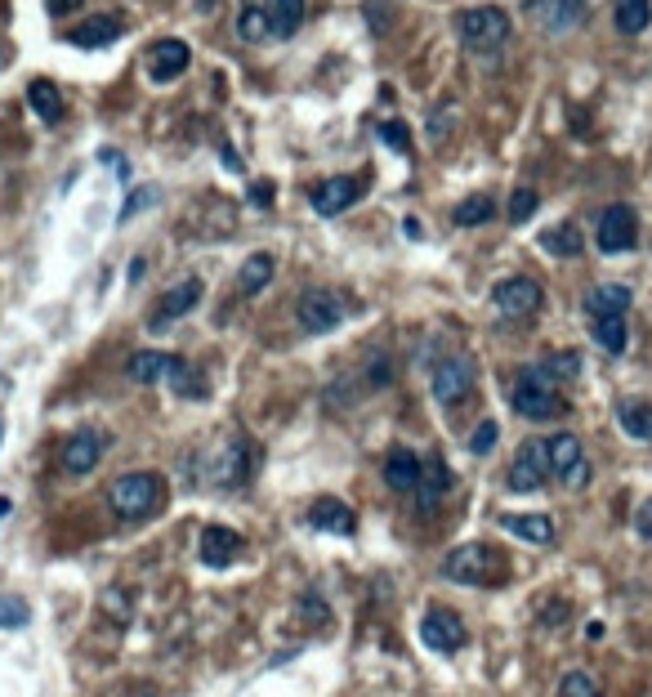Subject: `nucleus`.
<instances>
[{
    "instance_id": "f257e3e1",
    "label": "nucleus",
    "mask_w": 652,
    "mask_h": 697,
    "mask_svg": "<svg viewBox=\"0 0 652 697\" xmlns=\"http://www.w3.org/2000/svg\"><path fill=\"white\" fill-rule=\"evenodd\" d=\"M161 501H166V483H161V474H148V470L121 474V479L108 488L112 514H117V519H126V523L152 519V514L161 510Z\"/></svg>"
},
{
    "instance_id": "f03ea898",
    "label": "nucleus",
    "mask_w": 652,
    "mask_h": 697,
    "mask_svg": "<svg viewBox=\"0 0 652 697\" xmlns=\"http://www.w3.org/2000/svg\"><path fill=\"white\" fill-rule=\"evenodd\" d=\"M510 403H514V412L527 416V420H559V416H568V403H563L559 385H554L541 367H523L519 376H514Z\"/></svg>"
},
{
    "instance_id": "7ed1b4c3",
    "label": "nucleus",
    "mask_w": 652,
    "mask_h": 697,
    "mask_svg": "<svg viewBox=\"0 0 652 697\" xmlns=\"http://www.w3.org/2000/svg\"><path fill=\"white\" fill-rule=\"evenodd\" d=\"M251 474H255V443L242 434H233L206 461L201 483H210V488H242V483H251Z\"/></svg>"
},
{
    "instance_id": "20e7f679",
    "label": "nucleus",
    "mask_w": 652,
    "mask_h": 697,
    "mask_svg": "<svg viewBox=\"0 0 652 697\" xmlns=\"http://www.w3.org/2000/svg\"><path fill=\"white\" fill-rule=\"evenodd\" d=\"M443 577L456 586H492V581H501V555L492 546L465 541L443 559Z\"/></svg>"
},
{
    "instance_id": "39448f33",
    "label": "nucleus",
    "mask_w": 652,
    "mask_h": 697,
    "mask_svg": "<svg viewBox=\"0 0 652 697\" xmlns=\"http://www.w3.org/2000/svg\"><path fill=\"white\" fill-rule=\"evenodd\" d=\"M460 41L469 45L474 54H492L510 41V14L501 5H474L460 14Z\"/></svg>"
},
{
    "instance_id": "423d86ee",
    "label": "nucleus",
    "mask_w": 652,
    "mask_h": 697,
    "mask_svg": "<svg viewBox=\"0 0 652 697\" xmlns=\"http://www.w3.org/2000/svg\"><path fill=\"white\" fill-rule=\"evenodd\" d=\"M474 380H478V371H474V358H469V353H447V358H438L434 371H429V389H434V398L443 407L465 403Z\"/></svg>"
},
{
    "instance_id": "0eeeda50",
    "label": "nucleus",
    "mask_w": 652,
    "mask_h": 697,
    "mask_svg": "<svg viewBox=\"0 0 652 697\" xmlns=\"http://www.w3.org/2000/svg\"><path fill=\"white\" fill-rule=\"evenodd\" d=\"M295 318H300V327L309 331V336H326V331H335L344 318H349V304H344L335 291L313 286V291L300 295V304H295Z\"/></svg>"
},
{
    "instance_id": "6e6552de",
    "label": "nucleus",
    "mask_w": 652,
    "mask_h": 697,
    "mask_svg": "<svg viewBox=\"0 0 652 697\" xmlns=\"http://www.w3.org/2000/svg\"><path fill=\"white\" fill-rule=\"evenodd\" d=\"M550 479H559L563 488H586L590 483V461L577 434H554L550 438Z\"/></svg>"
},
{
    "instance_id": "1a4fd4ad",
    "label": "nucleus",
    "mask_w": 652,
    "mask_h": 697,
    "mask_svg": "<svg viewBox=\"0 0 652 697\" xmlns=\"http://www.w3.org/2000/svg\"><path fill=\"white\" fill-rule=\"evenodd\" d=\"M599 251L603 255H621V251H635V242H639V215H635V206H626V202H617V206H608L599 215Z\"/></svg>"
},
{
    "instance_id": "9d476101",
    "label": "nucleus",
    "mask_w": 652,
    "mask_h": 697,
    "mask_svg": "<svg viewBox=\"0 0 652 697\" xmlns=\"http://www.w3.org/2000/svg\"><path fill=\"white\" fill-rule=\"evenodd\" d=\"M510 488L514 492H536L545 488V479H550V443H541V438H527L519 447V456H514L510 465Z\"/></svg>"
},
{
    "instance_id": "9b49d317",
    "label": "nucleus",
    "mask_w": 652,
    "mask_h": 697,
    "mask_svg": "<svg viewBox=\"0 0 652 697\" xmlns=\"http://www.w3.org/2000/svg\"><path fill=\"white\" fill-rule=\"evenodd\" d=\"M420 639H425V648H434V653H460L469 635H465V622H460L456 613L434 608V613L420 617Z\"/></svg>"
},
{
    "instance_id": "f8f14e48",
    "label": "nucleus",
    "mask_w": 652,
    "mask_h": 697,
    "mask_svg": "<svg viewBox=\"0 0 652 697\" xmlns=\"http://www.w3.org/2000/svg\"><path fill=\"white\" fill-rule=\"evenodd\" d=\"M492 300L505 318H532L545 295H541V282H532V278H505V282H496Z\"/></svg>"
},
{
    "instance_id": "ddd939ff",
    "label": "nucleus",
    "mask_w": 652,
    "mask_h": 697,
    "mask_svg": "<svg viewBox=\"0 0 652 697\" xmlns=\"http://www.w3.org/2000/svg\"><path fill=\"white\" fill-rule=\"evenodd\" d=\"M103 452H108V434H94V429H76V434L63 443V470L76 474V479H85V474H90L94 465L103 461Z\"/></svg>"
},
{
    "instance_id": "4468645a",
    "label": "nucleus",
    "mask_w": 652,
    "mask_h": 697,
    "mask_svg": "<svg viewBox=\"0 0 652 697\" xmlns=\"http://www.w3.org/2000/svg\"><path fill=\"white\" fill-rule=\"evenodd\" d=\"M362 197V179H353V175H331V179H322L318 188L309 193V202L318 215L326 219H335V215H344L353 202Z\"/></svg>"
},
{
    "instance_id": "2eb2a0df",
    "label": "nucleus",
    "mask_w": 652,
    "mask_h": 697,
    "mask_svg": "<svg viewBox=\"0 0 652 697\" xmlns=\"http://www.w3.org/2000/svg\"><path fill=\"white\" fill-rule=\"evenodd\" d=\"M197 300H201V282H197V278H188V282L170 286V291L157 300V309H152L148 327H152V331H166L170 322H179L184 313H193V309H197Z\"/></svg>"
},
{
    "instance_id": "dca6fc26",
    "label": "nucleus",
    "mask_w": 652,
    "mask_h": 697,
    "mask_svg": "<svg viewBox=\"0 0 652 697\" xmlns=\"http://www.w3.org/2000/svg\"><path fill=\"white\" fill-rule=\"evenodd\" d=\"M309 528L313 532H331V537H353L358 514H353V505H344L340 496H318V501L309 505Z\"/></svg>"
},
{
    "instance_id": "f3484780",
    "label": "nucleus",
    "mask_w": 652,
    "mask_h": 697,
    "mask_svg": "<svg viewBox=\"0 0 652 697\" xmlns=\"http://www.w3.org/2000/svg\"><path fill=\"white\" fill-rule=\"evenodd\" d=\"M527 18L545 32H568L586 18V0H527Z\"/></svg>"
},
{
    "instance_id": "a211bd4d",
    "label": "nucleus",
    "mask_w": 652,
    "mask_h": 697,
    "mask_svg": "<svg viewBox=\"0 0 652 697\" xmlns=\"http://www.w3.org/2000/svg\"><path fill=\"white\" fill-rule=\"evenodd\" d=\"M242 550H246V541L237 537L233 528H224V523L201 528V563H206V568H228V563H237Z\"/></svg>"
},
{
    "instance_id": "6ab92c4d",
    "label": "nucleus",
    "mask_w": 652,
    "mask_h": 697,
    "mask_svg": "<svg viewBox=\"0 0 652 697\" xmlns=\"http://www.w3.org/2000/svg\"><path fill=\"white\" fill-rule=\"evenodd\" d=\"M188 63H193V50H188L184 41H157L148 54V76L157 85H170L175 76L188 72Z\"/></svg>"
},
{
    "instance_id": "aec40b11",
    "label": "nucleus",
    "mask_w": 652,
    "mask_h": 697,
    "mask_svg": "<svg viewBox=\"0 0 652 697\" xmlns=\"http://www.w3.org/2000/svg\"><path fill=\"white\" fill-rule=\"evenodd\" d=\"M420 474H425V456H416L411 447H393L385 456V483L393 492H416Z\"/></svg>"
},
{
    "instance_id": "412c9836",
    "label": "nucleus",
    "mask_w": 652,
    "mask_h": 697,
    "mask_svg": "<svg viewBox=\"0 0 652 697\" xmlns=\"http://www.w3.org/2000/svg\"><path fill=\"white\" fill-rule=\"evenodd\" d=\"M179 358L175 353H157V349H139L134 358L126 362V376L139 380V385H166L170 376H175Z\"/></svg>"
},
{
    "instance_id": "4be33fe9",
    "label": "nucleus",
    "mask_w": 652,
    "mask_h": 697,
    "mask_svg": "<svg viewBox=\"0 0 652 697\" xmlns=\"http://www.w3.org/2000/svg\"><path fill=\"white\" fill-rule=\"evenodd\" d=\"M121 32H126V27H121V18L99 14V18H85V23H76L72 32H67V45H76V50H103V45H112Z\"/></svg>"
},
{
    "instance_id": "5701e85b",
    "label": "nucleus",
    "mask_w": 652,
    "mask_h": 697,
    "mask_svg": "<svg viewBox=\"0 0 652 697\" xmlns=\"http://www.w3.org/2000/svg\"><path fill=\"white\" fill-rule=\"evenodd\" d=\"M635 304V291L621 282H603L586 295V313L590 318H626V309Z\"/></svg>"
},
{
    "instance_id": "b1692460",
    "label": "nucleus",
    "mask_w": 652,
    "mask_h": 697,
    "mask_svg": "<svg viewBox=\"0 0 652 697\" xmlns=\"http://www.w3.org/2000/svg\"><path fill=\"white\" fill-rule=\"evenodd\" d=\"M304 14H309V0H273L268 5V41H286L304 27Z\"/></svg>"
},
{
    "instance_id": "393cba45",
    "label": "nucleus",
    "mask_w": 652,
    "mask_h": 697,
    "mask_svg": "<svg viewBox=\"0 0 652 697\" xmlns=\"http://www.w3.org/2000/svg\"><path fill=\"white\" fill-rule=\"evenodd\" d=\"M501 528L514 532L519 541H532V546H550V541H554V519H550V514H501Z\"/></svg>"
},
{
    "instance_id": "a878e982",
    "label": "nucleus",
    "mask_w": 652,
    "mask_h": 697,
    "mask_svg": "<svg viewBox=\"0 0 652 697\" xmlns=\"http://www.w3.org/2000/svg\"><path fill=\"white\" fill-rule=\"evenodd\" d=\"M27 103H32V112L45 121V126H59L63 121V94L54 81H32L27 85Z\"/></svg>"
},
{
    "instance_id": "bb28decb",
    "label": "nucleus",
    "mask_w": 652,
    "mask_h": 697,
    "mask_svg": "<svg viewBox=\"0 0 652 697\" xmlns=\"http://www.w3.org/2000/svg\"><path fill=\"white\" fill-rule=\"evenodd\" d=\"M447 483H452V474H447V465L438 461V456H425V474H420V510H434L438 501H443Z\"/></svg>"
},
{
    "instance_id": "cd10ccee",
    "label": "nucleus",
    "mask_w": 652,
    "mask_h": 697,
    "mask_svg": "<svg viewBox=\"0 0 652 697\" xmlns=\"http://www.w3.org/2000/svg\"><path fill=\"white\" fill-rule=\"evenodd\" d=\"M273 273H277V264H273V255H251V260L242 264V273H237V291L242 295H260L268 282H273Z\"/></svg>"
},
{
    "instance_id": "c85d7f7f",
    "label": "nucleus",
    "mask_w": 652,
    "mask_h": 697,
    "mask_svg": "<svg viewBox=\"0 0 652 697\" xmlns=\"http://www.w3.org/2000/svg\"><path fill=\"white\" fill-rule=\"evenodd\" d=\"M617 420H621V429H626L630 438H639V443L652 438V403L626 398V403H617Z\"/></svg>"
},
{
    "instance_id": "c756f323",
    "label": "nucleus",
    "mask_w": 652,
    "mask_h": 697,
    "mask_svg": "<svg viewBox=\"0 0 652 697\" xmlns=\"http://www.w3.org/2000/svg\"><path fill=\"white\" fill-rule=\"evenodd\" d=\"M612 18H617V32L639 36L652 23V0H617V14Z\"/></svg>"
},
{
    "instance_id": "7c9ffc66",
    "label": "nucleus",
    "mask_w": 652,
    "mask_h": 697,
    "mask_svg": "<svg viewBox=\"0 0 652 697\" xmlns=\"http://www.w3.org/2000/svg\"><path fill=\"white\" fill-rule=\"evenodd\" d=\"M496 215V202L487 193H474V197H465L456 210H452V219L460 228H478V224H487V219Z\"/></svg>"
},
{
    "instance_id": "2f4dec72",
    "label": "nucleus",
    "mask_w": 652,
    "mask_h": 697,
    "mask_svg": "<svg viewBox=\"0 0 652 697\" xmlns=\"http://www.w3.org/2000/svg\"><path fill=\"white\" fill-rule=\"evenodd\" d=\"M594 340L608 353H626V345H630L626 318H594Z\"/></svg>"
},
{
    "instance_id": "473e14b6",
    "label": "nucleus",
    "mask_w": 652,
    "mask_h": 697,
    "mask_svg": "<svg viewBox=\"0 0 652 697\" xmlns=\"http://www.w3.org/2000/svg\"><path fill=\"white\" fill-rule=\"evenodd\" d=\"M541 246L550 255H563V260H568V255L581 251V233L572 224H559V228H550V233H541Z\"/></svg>"
},
{
    "instance_id": "72a5a7b5",
    "label": "nucleus",
    "mask_w": 652,
    "mask_h": 697,
    "mask_svg": "<svg viewBox=\"0 0 652 697\" xmlns=\"http://www.w3.org/2000/svg\"><path fill=\"white\" fill-rule=\"evenodd\" d=\"M237 36H242L246 45H264L268 41V18L260 14V9L242 5V14H237Z\"/></svg>"
},
{
    "instance_id": "f704fd0d",
    "label": "nucleus",
    "mask_w": 652,
    "mask_h": 697,
    "mask_svg": "<svg viewBox=\"0 0 652 697\" xmlns=\"http://www.w3.org/2000/svg\"><path fill=\"white\" fill-rule=\"evenodd\" d=\"M541 371L554 380V385H559V380H577V376H581V358H577V353H572V349L550 353V358L541 362Z\"/></svg>"
},
{
    "instance_id": "c9c22d12",
    "label": "nucleus",
    "mask_w": 652,
    "mask_h": 697,
    "mask_svg": "<svg viewBox=\"0 0 652 697\" xmlns=\"http://www.w3.org/2000/svg\"><path fill=\"white\" fill-rule=\"evenodd\" d=\"M559 697H603V689L590 671H568L559 684Z\"/></svg>"
},
{
    "instance_id": "e433bc0d",
    "label": "nucleus",
    "mask_w": 652,
    "mask_h": 697,
    "mask_svg": "<svg viewBox=\"0 0 652 697\" xmlns=\"http://www.w3.org/2000/svg\"><path fill=\"white\" fill-rule=\"evenodd\" d=\"M27 622H32V608H27L23 599H14V595H0V630H18Z\"/></svg>"
},
{
    "instance_id": "4c0bfd02",
    "label": "nucleus",
    "mask_w": 652,
    "mask_h": 697,
    "mask_svg": "<svg viewBox=\"0 0 652 697\" xmlns=\"http://www.w3.org/2000/svg\"><path fill=\"white\" fill-rule=\"evenodd\" d=\"M536 206H541L536 188H514V197H510V224H527V219L536 215Z\"/></svg>"
},
{
    "instance_id": "58836bf2",
    "label": "nucleus",
    "mask_w": 652,
    "mask_h": 697,
    "mask_svg": "<svg viewBox=\"0 0 652 697\" xmlns=\"http://www.w3.org/2000/svg\"><path fill=\"white\" fill-rule=\"evenodd\" d=\"M496 438H501V425H496V420H483V425L469 434V452H474V456H487V452L496 447Z\"/></svg>"
},
{
    "instance_id": "ea45409f",
    "label": "nucleus",
    "mask_w": 652,
    "mask_h": 697,
    "mask_svg": "<svg viewBox=\"0 0 652 697\" xmlns=\"http://www.w3.org/2000/svg\"><path fill=\"white\" fill-rule=\"evenodd\" d=\"M380 139L393 143V148H398V152H407V148H411L407 126H402V121H385V126H380Z\"/></svg>"
},
{
    "instance_id": "a19ab883",
    "label": "nucleus",
    "mask_w": 652,
    "mask_h": 697,
    "mask_svg": "<svg viewBox=\"0 0 652 697\" xmlns=\"http://www.w3.org/2000/svg\"><path fill=\"white\" fill-rule=\"evenodd\" d=\"M152 202H157V193H152V188H143V193H130L126 210H121V224H126V219H134V210H143V206H152Z\"/></svg>"
},
{
    "instance_id": "79ce46f5",
    "label": "nucleus",
    "mask_w": 652,
    "mask_h": 697,
    "mask_svg": "<svg viewBox=\"0 0 652 697\" xmlns=\"http://www.w3.org/2000/svg\"><path fill=\"white\" fill-rule=\"evenodd\" d=\"M635 528H639V537H648V541H652V501L639 505V514H635Z\"/></svg>"
},
{
    "instance_id": "37998d69",
    "label": "nucleus",
    "mask_w": 652,
    "mask_h": 697,
    "mask_svg": "<svg viewBox=\"0 0 652 697\" xmlns=\"http://www.w3.org/2000/svg\"><path fill=\"white\" fill-rule=\"evenodd\" d=\"M54 9H72V5H81V0H50Z\"/></svg>"
},
{
    "instance_id": "c03bdc74",
    "label": "nucleus",
    "mask_w": 652,
    "mask_h": 697,
    "mask_svg": "<svg viewBox=\"0 0 652 697\" xmlns=\"http://www.w3.org/2000/svg\"><path fill=\"white\" fill-rule=\"evenodd\" d=\"M121 697H152V693H121Z\"/></svg>"
},
{
    "instance_id": "a18cd8bd",
    "label": "nucleus",
    "mask_w": 652,
    "mask_h": 697,
    "mask_svg": "<svg viewBox=\"0 0 652 697\" xmlns=\"http://www.w3.org/2000/svg\"><path fill=\"white\" fill-rule=\"evenodd\" d=\"M0 443H5V420H0Z\"/></svg>"
},
{
    "instance_id": "49530a36",
    "label": "nucleus",
    "mask_w": 652,
    "mask_h": 697,
    "mask_svg": "<svg viewBox=\"0 0 652 697\" xmlns=\"http://www.w3.org/2000/svg\"><path fill=\"white\" fill-rule=\"evenodd\" d=\"M201 5H215V0H201Z\"/></svg>"
}]
</instances>
